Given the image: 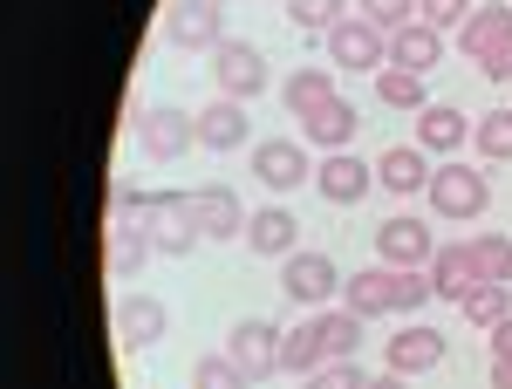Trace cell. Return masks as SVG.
<instances>
[{
    "mask_svg": "<svg viewBox=\"0 0 512 389\" xmlns=\"http://www.w3.org/2000/svg\"><path fill=\"white\" fill-rule=\"evenodd\" d=\"M137 226H144V239L158 246V253H192L198 239V212H192V192H151V205L137 212Z\"/></svg>",
    "mask_w": 512,
    "mask_h": 389,
    "instance_id": "1",
    "label": "cell"
},
{
    "mask_svg": "<svg viewBox=\"0 0 512 389\" xmlns=\"http://www.w3.org/2000/svg\"><path fill=\"white\" fill-rule=\"evenodd\" d=\"M328 55H335V69H390V28H376L369 14H342L335 28H328Z\"/></svg>",
    "mask_w": 512,
    "mask_h": 389,
    "instance_id": "2",
    "label": "cell"
},
{
    "mask_svg": "<svg viewBox=\"0 0 512 389\" xmlns=\"http://www.w3.org/2000/svg\"><path fill=\"white\" fill-rule=\"evenodd\" d=\"M424 192H431V205L444 219H478L492 205V185H485V171H472V164H437Z\"/></svg>",
    "mask_w": 512,
    "mask_h": 389,
    "instance_id": "3",
    "label": "cell"
},
{
    "mask_svg": "<svg viewBox=\"0 0 512 389\" xmlns=\"http://www.w3.org/2000/svg\"><path fill=\"white\" fill-rule=\"evenodd\" d=\"M164 35L171 48H226V21H219V0H171L164 7Z\"/></svg>",
    "mask_w": 512,
    "mask_h": 389,
    "instance_id": "4",
    "label": "cell"
},
{
    "mask_svg": "<svg viewBox=\"0 0 512 389\" xmlns=\"http://www.w3.org/2000/svg\"><path fill=\"white\" fill-rule=\"evenodd\" d=\"M212 76H219V89H226L233 103H246V96L267 89V55H260L253 41H226V48H212Z\"/></svg>",
    "mask_w": 512,
    "mask_h": 389,
    "instance_id": "5",
    "label": "cell"
},
{
    "mask_svg": "<svg viewBox=\"0 0 512 389\" xmlns=\"http://www.w3.org/2000/svg\"><path fill=\"white\" fill-rule=\"evenodd\" d=\"M137 144H144V151L158 157V164H171V157H185L198 144V117H185V110H144V117H137Z\"/></svg>",
    "mask_w": 512,
    "mask_h": 389,
    "instance_id": "6",
    "label": "cell"
},
{
    "mask_svg": "<svg viewBox=\"0 0 512 389\" xmlns=\"http://www.w3.org/2000/svg\"><path fill=\"white\" fill-rule=\"evenodd\" d=\"M376 253H383V267H431L437 260V239L424 219H383V233H376Z\"/></svg>",
    "mask_w": 512,
    "mask_h": 389,
    "instance_id": "7",
    "label": "cell"
},
{
    "mask_svg": "<svg viewBox=\"0 0 512 389\" xmlns=\"http://www.w3.org/2000/svg\"><path fill=\"white\" fill-rule=\"evenodd\" d=\"M280 287H287V301H301V308H321L335 287H342V273L328 253H287V273H280Z\"/></svg>",
    "mask_w": 512,
    "mask_h": 389,
    "instance_id": "8",
    "label": "cell"
},
{
    "mask_svg": "<svg viewBox=\"0 0 512 389\" xmlns=\"http://www.w3.org/2000/svg\"><path fill=\"white\" fill-rule=\"evenodd\" d=\"M308 151L301 144H280V137H260L253 144V178L267 185V192H294V185H308Z\"/></svg>",
    "mask_w": 512,
    "mask_h": 389,
    "instance_id": "9",
    "label": "cell"
},
{
    "mask_svg": "<svg viewBox=\"0 0 512 389\" xmlns=\"http://www.w3.org/2000/svg\"><path fill=\"white\" fill-rule=\"evenodd\" d=\"M280 342H287V335H280L274 321H239L233 342H226V355H233L246 376H274L280 369Z\"/></svg>",
    "mask_w": 512,
    "mask_h": 389,
    "instance_id": "10",
    "label": "cell"
},
{
    "mask_svg": "<svg viewBox=\"0 0 512 389\" xmlns=\"http://www.w3.org/2000/svg\"><path fill=\"white\" fill-rule=\"evenodd\" d=\"M164 321H171V314H164V301H151V294H130V301L117 308V349H123V355H144V349L164 335Z\"/></svg>",
    "mask_w": 512,
    "mask_h": 389,
    "instance_id": "11",
    "label": "cell"
},
{
    "mask_svg": "<svg viewBox=\"0 0 512 389\" xmlns=\"http://www.w3.org/2000/svg\"><path fill=\"white\" fill-rule=\"evenodd\" d=\"M342 308L349 314H396V267H362L342 280Z\"/></svg>",
    "mask_w": 512,
    "mask_h": 389,
    "instance_id": "12",
    "label": "cell"
},
{
    "mask_svg": "<svg viewBox=\"0 0 512 389\" xmlns=\"http://www.w3.org/2000/svg\"><path fill=\"white\" fill-rule=\"evenodd\" d=\"M437 55H444V35H437L431 21H403L390 35V69H410V76H431Z\"/></svg>",
    "mask_w": 512,
    "mask_h": 389,
    "instance_id": "13",
    "label": "cell"
},
{
    "mask_svg": "<svg viewBox=\"0 0 512 389\" xmlns=\"http://www.w3.org/2000/svg\"><path fill=\"white\" fill-rule=\"evenodd\" d=\"M192 212H198V233L205 239H246V212H239L233 185H205V192H192Z\"/></svg>",
    "mask_w": 512,
    "mask_h": 389,
    "instance_id": "14",
    "label": "cell"
},
{
    "mask_svg": "<svg viewBox=\"0 0 512 389\" xmlns=\"http://www.w3.org/2000/svg\"><path fill=\"white\" fill-rule=\"evenodd\" d=\"M383 355H390L396 376H424V369H437V362H444V335H437V328H396Z\"/></svg>",
    "mask_w": 512,
    "mask_h": 389,
    "instance_id": "15",
    "label": "cell"
},
{
    "mask_svg": "<svg viewBox=\"0 0 512 389\" xmlns=\"http://www.w3.org/2000/svg\"><path fill=\"white\" fill-rule=\"evenodd\" d=\"M198 144H205V151H239V144H253L246 110H239L233 96H219V103H205V110H198Z\"/></svg>",
    "mask_w": 512,
    "mask_h": 389,
    "instance_id": "16",
    "label": "cell"
},
{
    "mask_svg": "<svg viewBox=\"0 0 512 389\" xmlns=\"http://www.w3.org/2000/svg\"><path fill=\"white\" fill-rule=\"evenodd\" d=\"M431 287L444 294V301H472L478 294V260H472V246H437V260H431Z\"/></svg>",
    "mask_w": 512,
    "mask_h": 389,
    "instance_id": "17",
    "label": "cell"
},
{
    "mask_svg": "<svg viewBox=\"0 0 512 389\" xmlns=\"http://www.w3.org/2000/svg\"><path fill=\"white\" fill-rule=\"evenodd\" d=\"M315 185H321V198L355 205V198L369 192V164H362V157H349V151H328V157L315 164Z\"/></svg>",
    "mask_w": 512,
    "mask_h": 389,
    "instance_id": "18",
    "label": "cell"
},
{
    "mask_svg": "<svg viewBox=\"0 0 512 389\" xmlns=\"http://www.w3.org/2000/svg\"><path fill=\"white\" fill-rule=\"evenodd\" d=\"M499 41H512V7H506V0H485V7H472V21L458 28V48L478 62V55H492Z\"/></svg>",
    "mask_w": 512,
    "mask_h": 389,
    "instance_id": "19",
    "label": "cell"
},
{
    "mask_svg": "<svg viewBox=\"0 0 512 389\" xmlns=\"http://www.w3.org/2000/svg\"><path fill=\"white\" fill-rule=\"evenodd\" d=\"M376 185L396 198H410V192H424L431 178H424V151L417 144H390V151L376 157Z\"/></svg>",
    "mask_w": 512,
    "mask_h": 389,
    "instance_id": "20",
    "label": "cell"
},
{
    "mask_svg": "<svg viewBox=\"0 0 512 389\" xmlns=\"http://www.w3.org/2000/svg\"><path fill=\"white\" fill-rule=\"evenodd\" d=\"M417 144L424 151H458V144H472V123L451 103H431V110H417Z\"/></svg>",
    "mask_w": 512,
    "mask_h": 389,
    "instance_id": "21",
    "label": "cell"
},
{
    "mask_svg": "<svg viewBox=\"0 0 512 389\" xmlns=\"http://www.w3.org/2000/svg\"><path fill=\"white\" fill-rule=\"evenodd\" d=\"M294 239H301V226H294L287 205H260V212L246 219V246H253V253H294Z\"/></svg>",
    "mask_w": 512,
    "mask_h": 389,
    "instance_id": "22",
    "label": "cell"
},
{
    "mask_svg": "<svg viewBox=\"0 0 512 389\" xmlns=\"http://www.w3.org/2000/svg\"><path fill=\"white\" fill-rule=\"evenodd\" d=\"M321 362H328L321 321H301V328H287V342H280V369H287V376H315Z\"/></svg>",
    "mask_w": 512,
    "mask_h": 389,
    "instance_id": "23",
    "label": "cell"
},
{
    "mask_svg": "<svg viewBox=\"0 0 512 389\" xmlns=\"http://www.w3.org/2000/svg\"><path fill=\"white\" fill-rule=\"evenodd\" d=\"M308 123V144H321V151H342V144H355V110L335 96V103H321L315 117H301Z\"/></svg>",
    "mask_w": 512,
    "mask_h": 389,
    "instance_id": "24",
    "label": "cell"
},
{
    "mask_svg": "<svg viewBox=\"0 0 512 389\" xmlns=\"http://www.w3.org/2000/svg\"><path fill=\"white\" fill-rule=\"evenodd\" d=\"M103 253H110V273H137L144 267V260H151V253H158V246H151V239H144V226H130V219H117V226H110V239H103Z\"/></svg>",
    "mask_w": 512,
    "mask_h": 389,
    "instance_id": "25",
    "label": "cell"
},
{
    "mask_svg": "<svg viewBox=\"0 0 512 389\" xmlns=\"http://www.w3.org/2000/svg\"><path fill=\"white\" fill-rule=\"evenodd\" d=\"M321 342H328V362H355V349H362V314L349 308H321Z\"/></svg>",
    "mask_w": 512,
    "mask_h": 389,
    "instance_id": "26",
    "label": "cell"
},
{
    "mask_svg": "<svg viewBox=\"0 0 512 389\" xmlns=\"http://www.w3.org/2000/svg\"><path fill=\"white\" fill-rule=\"evenodd\" d=\"M280 96H287V110H294V117H315L321 103H335V82H328V69H294Z\"/></svg>",
    "mask_w": 512,
    "mask_h": 389,
    "instance_id": "27",
    "label": "cell"
},
{
    "mask_svg": "<svg viewBox=\"0 0 512 389\" xmlns=\"http://www.w3.org/2000/svg\"><path fill=\"white\" fill-rule=\"evenodd\" d=\"M465 321H472V328H485V335H492L499 321H512V294H506V280H478V294L465 301Z\"/></svg>",
    "mask_w": 512,
    "mask_h": 389,
    "instance_id": "28",
    "label": "cell"
},
{
    "mask_svg": "<svg viewBox=\"0 0 512 389\" xmlns=\"http://www.w3.org/2000/svg\"><path fill=\"white\" fill-rule=\"evenodd\" d=\"M376 96L390 110H431L424 103V76H410V69H376Z\"/></svg>",
    "mask_w": 512,
    "mask_h": 389,
    "instance_id": "29",
    "label": "cell"
},
{
    "mask_svg": "<svg viewBox=\"0 0 512 389\" xmlns=\"http://www.w3.org/2000/svg\"><path fill=\"white\" fill-rule=\"evenodd\" d=\"M192 389H253V376L239 369L233 355H198L192 362Z\"/></svg>",
    "mask_w": 512,
    "mask_h": 389,
    "instance_id": "30",
    "label": "cell"
},
{
    "mask_svg": "<svg viewBox=\"0 0 512 389\" xmlns=\"http://www.w3.org/2000/svg\"><path fill=\"white\" fill-rule=\"evenodd\" d=\"M472 144H478V157L506 164V157H512V110H485L478 130H472Z\"/></svg>",
    "mask_w": 512,
    "mask_h": 389,
    "instance_id": "31",
    "label": "cell"
},
{
    "mask_svg": "<svg viewBox=\"0 0 512 389\" xmlns=\"http://www.w3.org/2000/svg\"><path fill=\"white\" fill-rule=\"evenodd\" d=\"M478 260V280H512V239L506 233H485V239H465Z\"/></svg>",
    "mask_w": 512,
    "mask_h": 389,
    "instance_id": "32",
    "label": "cell"
},
{
    "mask_svg": "<svg viewBox=\"0 0 512 389\" xmlns=\"http://www.w3.org/2000/svg\"><path fill=\"white\" fill-rule=\"evenodd\" d=\"M287 21H294L301 35H328V28L342 21V0H287Z\"/></svg>",
    "mask_w": 512,
    "mask_h": 389,
    "instance_id": "33",
    "label": "cell"
},
{
    "mask_svg": "<svg viewBox=\"0 0 512 389\" xmlns=\"http://www.w3.org/2000/svg\"><path fill=\"white\" fill-rule=\"evenodd\" d=\"M437 287H431V267H403L396 273V314H410V308H424Z\"/></svg>",
    "mask_w": 512,
    "mask_h": 389,
    "instance_id": "34",
    "label": "cell"
},
{
    "mask_svg": "<svg viewBox=\"0 0 512 389\" xmlns=\"http://www.w3.org/2000/svg\"><path fill=\"white\" fill-rule=\"evenodd\" d=\"M417 21H431L437 35L444 28H465L472 21V0H417Z\"/></svg>",
    "mask_w": 512,
    "mask_h": 389,
    "instance_id": "35",
    "label": "cell"
},
{
    "mask_svg": "<svg viewBox=\"0 0 512 389\" xmlns=\"http://www.w3.org/2000/svg\"><path fill=\"white\" fill-rule=\"evenodd\" d=\"M362 14L376 21V28H403V21H417V0H362Z\"/></svg>",
    "mask_w": 512,
    "mask_h": 389,
    "instance_id": "36",
    "label": "cell"
},
{
    "mask_svg": "<svg viewBox=\"0 0 512 389\" xmlns=\"http://www.w3.org/2000/svg\"><path fill=\"white\" fill-rule=\"evenodd\" d=\"M369 376L355 369V362H321L315 376H308V389H362Z\"/></svg>",
    "mask_w": 512,
    "mask_h": 389,
    "instance_id": "37",
    "label": "cell"
},
{
    "mask_svg": "<svg viewBox=\"0 0 512 389\" xmlns=\"http://www.w3.org/2000/svg\"><path fill=\"white\" fill-rule=\"evenodd\" d=\"M144 205H151V192H137V185H110V212H117V219H137V212H144Z\"/></svg>",
    "mask_w": 512,
    "mask_h": 389,
    "instance_id": "38",
    "label": "cell"
},
{
    "mask_svg": "<svg viewBox=\"0 0 512 389\" xmlns=\"http://www.w3.org/2000/svg\"><path fill=\"white\" fill-rule=\"evenodd\" d=\"M478 69H485V82H512V41H499L492 55H478Z\"/></svg>",
    "mask_w": 512,
    "mask_h": 389,
    "instance_id": "39",
    "label": "cell"
},
{
    "mask_svg": "<svg viewBox=\"0 0 512 389\" xmlns=\"http://www.w3.org/2000/svg\"><path fill=\"white\" fill-rule=\"evenodd\" d=\"M499 355H512V321H499V328H492V362H499Z\"/></svg>",
    "mask_w": 512,
    "mask_h": 389,
    "instance_id": "40",
    "label": "cell"
},
{
    "mask_svg": "<svg viewBox=\"0 0 512 389\" xmlns=\"http://www.w3.org/2000/svg\"><path fill=\"white\" fill-rule=\"evenodd\" d=\"M492 389H512V355H499V362H492Z\"/></svg>",
    "mask_w": 512,
    "mask_h": 389,
    "instance_id": "41",
    "label": "cell"
},
{
    "mask_svg": "<svg viewBox=\"0 0 512 389\" xmlns=\"http://www.w3.org/2000/svg\"><path fill=\"white\" fill-rule=\"evenodd\" d=\"M362 389H403V376H396V369H390V376H369V383H362Z\"/></svg>",
    "mask_w": 512,
    "mask_h": 389,
    "instance_id": "42",
    "label": "cell"
},
{
    "mask_svg": "<svg viewBox=\"0 0 512 389\" xmlns=\"http://www.w3.org/2000/svg\"><path fill=\"white\" fill-rule=\"evenodd\" d=\"M219 7H226V0H219Z\"/></svg>",
    "mask_w": 512,
    "mask_h": 389,
    "instance_id": "43",
    "label": "cell"
},
{
    "mask_svg": "<svg viewBox=\"0 0 512 389\" xmlns=\"http://www.w3.org/2000/svg\"><path fill=\"white\" fill-rule=\"evenodd\" d=\"M280 7H287V0H280Z\"/></svg>",
    "mask_w": 512,
    "mask_h": 389,
    "instance_id": "44",
    "label": "cell"
}]
</instances>
